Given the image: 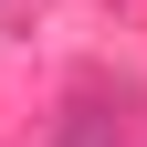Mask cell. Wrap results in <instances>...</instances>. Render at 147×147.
Here are the masks:
<instances>
[{"instance_id": "1", "label": "cell", "mask_w": 147, "mask_h": 147, "mask_svg": "<svg viewBox=\"0 0 147 147\" xmlns=\"http://www.w3.org/2000/svg\"><path fill=\"white\" fill-rule=\"evenodd\" d=\"M63 147H116V126H105V116H84V105H74V116H63Z\"/></svg>"}]
</instances>
